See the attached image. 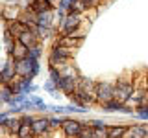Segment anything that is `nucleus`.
Returning <instances> with one entry per match:
<instances>
[{
    "label": "nucleus",
    "instance_id": "14",
    "mask_svg": "<svg viewBox=\"0 0 148 138\" xmlns=\"http://www.w3.org/2000/svg\"><path fill=\"white\" fill-rule=\"evenodd\" d=\"M128 131H130L128 123H109L108 135L109 138H128Z\"/></svg>",
    "mask_w": 148,
    "mask_h": 138
},
{
    "label": "nucleus",
    "instance_id": "11",
    "mask_svg": "<svg viewBox=\"0 0 148 138\" xmlns=\"http://www.w3.org/2000/svg\"><path fill=\"white\" fill-rule=\"evenodd\" d=\"M46 53H48V55H52V57L63 59V61H71V63H74V57H76V50L63 48V46H56V44L50 46Z\"/></svg>",
    "mask_w": 148,
    "mask_h": 138
},
{
    "label": "nucleus",
    "instance_id": "37",
    "mask_svg": "<svg viewBox=\"0 0 148 138\" xmlns=\"http://www.w3.org/2000/svg\"><path fill=\"white\" fill-rule=\"evenodd\" d=\"M4 52V44H2V37H0V53Z\"/></svg>",
    "mask_w": 148,
    "mask_h": 138
},
{
    "label": "nucleus",
    "instance_id": "38",
    "mask_svg": "<svg viewBox=\"0 0 148 138\" xmlns=\"http://www.w3.org/2000/svg\"><path fill=\"white\" fill-rule=\"evenodd\" d=\"M4 107H6V105H4L2 101H0V110H4Z\"/></svg>",
    "mask_w": 148,
    "mask_h": 138
},
{
    "label": "nucleus",
    "instance_id": "17",
    "mask_svg": "<svg viewBox=\"0 0 148 138\" xmlns=\"http://www.w3.org/2000/svg\"><path fill=\"white\" fill-rule=\"evenodd\" d=\"M2 44H4V53H6V57H11L13 50H15V46H17V39L9 33L8 30H4V33H2Z\"/></svg>",
    "mask_w": 148,
    "mask_h": 138
},
{
    "label": "nucleus",
    "instance_id": "4",
    "mask_svg": "<svg viewBox=\"0 0 148 138\" xmlns=\"http://www.w3.org/2000/svg\"><path fill=\"white\" fill-rule=\"evenodd\" d=\"M128 105L148 107V72H135V89Z\"/></svg>",
    "mask_w": 148,
    "mask_h": 138
},
{
    "label": "nucleus",
    "instance_id": "21",
    "mask_svg": "<svg viewBox=\"0 0 148 138\" xmlns=\"http://www.w3.org/2000/svg\"><path fill=\"white\" fill-rule=\"evenodd\" d=\"M30 7L39 15V13H45V11H54L56 9V4H52L50 0H32L30 2Z\"/></svg>",
    "mask_w": 148,
    "mask_h": 138
},
{
    "label": "nucleus",
    "instance_id": "20",
    "mask_svg": "<svg viewBox=\"0 0 148 138\" xmlns=\"http://www.w3.org/2000/svg\"><path fill=\"white\" fill-rule=\"evenodd\" d=\"M56 11V9H54ZM54 11H45L37 15V28H52L56 26V15Z\"/></svg>",
    "mask_w": 148,
    "mask_h": 138
},
{
    "label": "nucleus",
    "instance_id": "12",
    "mask_svg": "<svg viewBox=\"0 0 148 138\" xmlns=\"http://www.w3.org/2000/svg\"><path fill=\"white\" fill-rule=\"evenodd\" d=\"M32 68L34 63L32 59H22V61H15V70H17V77H32ZM34 79V77H32Z\"/></svg>",
    "mask_w": 148,
    "mask_h": 138
},
{
    "label": "nucleus",
    "instance_id": "26",
    "mask_svg": "<svg viewBox=\"0 0 148 138\" xmlns=\"http://www.w3.org/2000/svg\"><path fill=\"white\" fill-rule=\"evenodd\" d=\"M65 118L67 116H58V114H50V127H52V131H59L65 122Z\"/></svg>",
    "mask_w": 148,
    "mask_h": 138
},
{
    "label": "nucleus",
    "instance_id": "29",
    "mask_svg": "<svg viewBox=\"0 0 148 138\" xmlns=\"http://www.w3.org/2000/svg\"><path fill=\"white\" fill-rule=\"evenodd\" d=\"M18 120H21L22 125H34V122L37 120V116L34 112H22L21 116H18Z\"/></svg>",
    "mask_w": 148,
    "mask_h": 138
},
{
    "label": "nucleus",
    "instance_id": "3",
    "mask_svg": "<svg viewBox=\"0 0 148 138\" xmlns=\"http://www.w3.org/2000/svg\"><path fill=\"white\" fill-rule=\"evenodd\" d=\"M89 18L78 15V13H67V18L63 20V24L59 26V33L61 35H85V30L89 26Z\"/></svg>",
    "mask_w": 148,
    "mask_h": 138
},
{
    "label": "nucleus",
    "instance_id": "13",
    "mask_svg": "<svg viewBox=\"0 0 148 138\" xmlns=\"http://www.w3.org/2000/svg\"><path fill=\"white\" fill-rule=\"evenodd\" d=\"M21 15H22V9L18 6H6V4L2 6V18H4V22H15V20L21 18Z\"/></svg>",
    "mask_w": 148,
    "mask_h": 138
},
{
    "label": "nucleus",
    "instance_id": "5",
    "mask_svg": "<svg viewBox=\"0 0 148 138\" xmlns=\"http://www.w3.org/2000/svg\"><path fill=\"white\" fill-rule=\"evenodd\" d=\"M95 98H96V107L115 99V81L109 79H96L95 87Z\"/></svg>",
    "mask_w": 148,
    "mask_h": 138
},
{
    "label": "nucleus",
    "instance_id": "9",
    "mask_svg": "<svg viewBox=\"0 0 148 138\" xmlns=\"http://www.w3.org/2000/svg\"><path fill=\"white\" fill-rule=\"evenodd\" d=\"M85 41V35H61L59 33L56 39L52 41V44L56 46H63V48H71V50H78Z\"/></svg>",
    "mask_w": 148,
    "mask_h": 138
},
{
    "label": "nucleus",
    "instance_id": "33",
    "mask_svg": "<svg viewBox=\"0 0 148 138\" xmlns=\"http://www.w3.org/2000/svg\"><path fill=\"white\" fill-rule=\"evenodd\" d=\"M91 127H92V125H91ZM108 129H109V127H104V129H95V127H92V138H109Z\"/></svg>",
    "mask_w": 148,
    "mask_h": 138
},
{
    "label": "nucleus",
    "instance_id": "35",
    "mask_svg": "<svg viewBox=\"0 0 148 138\" xmlns=\"http://www.w3.org/2000/svg\"><path fill=\"white\" fill-rule=\"evenodd\" d=\"M85 2L89 4V6H91L92 9H98V7L102 6V2H100V0H85Z\"/></svg>",
    "mask_w": 148,
    "mask_h": 138
},
{
    "label": "nucleus",
    "instance_id": "10",
    "mask_svg": "<svg viewBox=\"0 0 148 138\" xmlns=\"http://www.w3.org/2000/svg\"><path fill=\"white\" fill-rule=\"evenodd\" d=\"M82 125H83V120H78V118H71L67 116L61 125V131L65 138H78V135H80L82 131Z\"/></svg>",
    "mask_w": 148,
    "mask_h": 138
},
{
    "label": "nucleus",
    "instance_id": "41",
    "mask_svg": "<svg viewBox=\"0 0 148 138\" xmlns=\"http://www.w3.org/2000/svg\"><path fill=\"white\" fill-rule=\"evenodd\" d=\"M11 138H17V136H11Z\"/></svg>",
    "mask_w": 148,
    "mask_h": 138
},
{
    "label": "nucleus",
    "instance_id": "7",
    "mask_svg": "<svg viewBox=\"0 0 148 138\" xmlns=\"http://www.w3.org/2000/svg\"><path fill=\"white\" fill-rule=\"evenodd\" d=\"M17 79V70H15V59L6 57L4 63L0 64V85H11Z\"/></svg>",
    "mask_w": 148,
    "mask_h": 138
},
{
    "label": "nucleus",
    "instance_id": "24",
    "mask_svg": "<svg viewBox=\"0 0 148 138\" xmlns=\"http://www.w3.org/2000/svg\"><path fill=\"white\" fill-rule=\"evenodd\" d=\"M43 55H45V43H39V44H35V46H32V48H30L28 57L41 61V59H43Z\"/></svg>",
    "mask_w": 148,
    "mask_h": 138
},
{
    "label": "nucleus",
    "instance_id": "32",
    "mask_svg": "<svg viewBox=\"0 0 148 138\" xmlns=\"http://www.w3.org/2000/svg\"><path fill=\"white\" fill-rule=\"evenodd\" d=\"M54 15H56V26L59 28V26L63 24V20L67 18V11H63V9H56Z\"/></svg>",
    "mask_w": 148,
    "mask_h": 138
},
{
    "label": "nucleus",
    "instance_id": "2",
    "mask_svg": "<svg viewBox=\"0 0 148 138\" xmlns=\"http://www.w3.org/2000/svg\"><path fill=\"white\" fill-rule=\"evenodd\" d=\"M133 89H135V72L124 70L115 79V99L120 103H130L133 96Z\"/></svg>",
    "mask_w": 148,
    "mask_h": 138
},
{
    "label": "nucleus",
    "instance_id": "40",
    "mask_svg": "<svg viewBox=\"0 0 148 138\" xmlns=\"http://www.w3.org/2000/svg\"><path fill=\"white\" fill-rule=\"evenodd\" d=\"M69 2H71V4H72V2H74V0H69Z\"/></svg>",
    "mask_w": 148,
    "mask_h": 138
},
{
    "label": "nucleus",
    "instance_id": "6",
    "mask_svg": "<svg viewBox=\"0 0 148 138\" xmlns=\"http://www.w3.org/2000/svg\"><path fill=\"white\" fill-rule=\"evenodd\" d=\"M80 77H82V74H80V76H61L58 79V83H56V87H58V90L61 92L65 98L71 99L74 96V92H76V89H78V81H80Z\"/></svg>",
    "mask_w": 148,
    "mask_h": 138
},
{
    "label": "nucleus",
    "instance_id": "8",
    "mask_svg": "<svg viewBox=\"0 0 148 138\" xmlns=\"http://www.w3.org/2000/svg\"><path fill=\"white\" fill-rule=\"evenodd\" d=\"M34 135L37 138H46V136H52V127H50V114H41L37 116V120L34 122Z\"/></svg>",
    "mask_w": 148,
    "mask_h": 138
},
{
    "label": "nucleus",
    "instance_id": "25",
    "mask_svg": "<svg viewBox=\"0 0 148 138\" xmlns=\"http://www.w3.org/2000/svg\"><path fill=\"white\" fill-rule=\"evenodd\" d=\"M41 89L45 90V94L52 96V98H54V96L59 92V90H58V87H56V83H54V81H50V79H46V81L43 83V85H41Z\"/></svg>",
    "mask_w": 148,
    "mask_h": 138
},
{
    "label": "nucleus",
    "instance_id": "19",
    "mask_svg": "<svg viewBox=\"0 0 148 138\" xmlns=\"http://www.w3.org/2000/svg\"><path fill=\"white\" fill-rule=\"evenodd\" d=\"M128 138H148V123H132Z\"/></svg>",
    "mask_w": 148,
    "mask_h": 138
},
{
    "label": "nucleus",
    "instance_id": "15",
    "mask_svg": "<svg viewBox=\"0 0 148 138\" xmlns=\"http://www.w3.org/2000/svg\"><path fill=\"white\" fill-rule=\"evenodd\" d=\"M18 43H21L22 46H26V48H32V46H35V44H39L41 41H39V37H37L35 31H32V30H26V31H22L21 35H18Z\"/></svg>",
    "mask_w": 148,
    "mask_h": 138
},
{
    "label": "nucleus",
    "instance_id": "39",
    "mask_svg": "<svg viewBox=\"0 0 148 138\" xmlns=\"http://www.w3.org/2000/svg\"><path fill=\"white\" fill-rule=\"evenodd\" d=\"M100 2H102V4H104V2H106V0H100Z\"/></svg>",
    "mask_w": 148,
    "mask_h": 138
},
{
    "label": "nucleus",
    "instance_id": "16",
    "mask_svg": "<svg viewBox=\"0 0 148 138\" xmlns=\"http://www.w3.org/2000/svg\"><path fill=\"white\" fill-rule=\"evenodd\" d=\"M35 33H37V37H39L41 43H45V41H54L56 37L59 35V28L58 26H52V28H37Z\"/></svg>",
    "mask_w": 148,
    "mask_h": 138
},
{
    "label": "nucleus",
    "instance_id": "27",
    "mask_svg": "<svg viewBox=\"0 0 148 138\" xmlns=\"http://www.w3.org/2000/svg\"><path fill=\"white\" fill-rule=\"evenodd\" d=\"M89 110L91 109H82V107H78V105H74V103H69L67 105V116L69 114H80V116H85V114H89Z\"/></svg>",
    "mask_w": 148,
    "mask_h": 138
},
{
    "label": "nucleus",
    "instance_id": "28",
    "mask_svg": "<svg viewBox=\"0 0 148 138\" xmlns=\"http://www.w3.org/2000/svg\"><path fill=\"white\" fill-rule=\"evenodd\" d=\"M132 118L139 120V122H146L148 123V107H135V114Z\"/></svg>",
    "mask_w": 148,
    "mask_h": 138
},
{
    "label": "nucleus",
    "instance_id": "36",
    "mask_svg": "<svg viewBox=\"0 0 148 138\" xmlns=\"http://www.w3.org/2000/svg\"><path fill=\"white\" fill-rule=\"evenodd\" d=\"M8 118H9V112H8V109L0 110V123H4V122H6Z\"/></svg>",
    "mask_w": 148,
    "mask_h": 138
},
{
    "label": "nucleus",
    "instance_id": "1",
    "mask_svg": "<svg viewBox=\"0 0 148 138\" xmlns=\"http://www.w3.org/2000/svg\"><path fill=\"white\" fill-rule=\"evenodd\" d=\"M95 87H96V79H91L87 76H82L78 81V89L74 92V96L69 99V103H74L82 109H89V107H96V98H95Z\"/></svg>",
    "mask_w": 148,
    "mask_h": 138
},
{
    "label": "nucleus",
    "instance_id": "34",
    "mask_svg": "<svg viewBox=\"0 0 148 138\" xmlns=\"http://www.w3.org/2000/svg\"><path fill=\"white\" fill-rule=\"evenodd\" d=\"M61 77V70H58V68H48V79L58 83V79Z\"/></svg>",
    "mask_w": 148,
    "mask_h": 138
},
{
    "label": "nucleus",
    "instance_id": "31",
    "mask_svg": "<svg viewBox=\"0 0 148 138\" xmlns=\"http://www.w3.org/2000/svg\"><path fill=\"white\" fill-rule=\"evenodd\" d=\"M22 110L24 112H32V110H37V107H35V101H34V98L32 96H28V99L22 103Z\"/></svg>",
    "mask_w": 148,
    "mask_h": 138
},
{
    "label": "nucleus",
    "instance_id": "30",
    "mask_svg": "<svg viewBox=\"0 0 148 138\" xmlns=\"http://www.w3.org/2000/svg\"><path fill=\"white\" fill-rule=\"evenodd\" d=\"M78 138H92V127H91V122H85L83 120V125H82V131Z\"/></svg>",
    "mask_w": 148,
    "mask_h": 138
},
{
    "label": "nucleus",
    "instance_id": "18",
    "mask_svg": "<svg viewBox=\"0 0 148 138\" xmlns=\"http://www.w3.org/2000/svg\"><path fill=\"white\" fill-rule=\"evenodd\" d=\"M2 125L8 133V138H11V136H17V133H18V129H21L22 123H21V120H18V116H9Z\"/></svg>",
    "mask_w": 148,
    "mask_h": 138
},
{
    "label": "nucleus",
    "instance_id": "23",
    "mask_svg": "<svg viewBox=\"0 0 148 138\" xmlns=\"http://www.w3.org/2000/svg\"><path fill=\"white\" fill-rule=\"evenodd\" d=\"M28 53H30V48L22 46L17 41V46H15V50H13V55H11V57L15 59V61H22V59H28Z\"/></svg>",
    "mask_w": 148,
    "mask_h": 138
},
{
    "label": "nucleus",
    "instance_id": "22",
    "mask_svg": "<svg viewBox=\"0 0 148 138\" xmlns=\"http://www.w3.org/2000/svg\"><path fill=\"white\" fill-rule=\"evenodd\" d=\"M13 96H15V92H13L11 85H0V101H2L6 107H8L9 101L13 99Z\"/></svg>",
    "mask_w": 148,
    "mask_h": 138
}]
</instances>
